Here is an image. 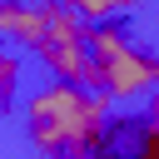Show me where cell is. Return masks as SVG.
I'll use <instances>...</instances> for the list:
<instances>
[{"label":"cell","mask_w":159,"mask_h":159,"mask_svg":"<svg viewBox=\"0 0 159 159\" xmlns=\"http://www.w3.org/2000/svg\"><path fill=\"white\" fill-rule=\"evenodd\" d=\"M109 94L99 89H80V84H45L30 94V139L55 154V159H89L104 139H109Z\"/></svg>","instance_id":"6da1fadb"},{"label":"cell","mask_w":159,"mask_h":159,"mask_svg":"<svg viewBox=\"0 0 159 159\" xmlns=\"http://www.w3.org/2000/svg\"><path fill=\"white\" fill-rule=\"evenodd\" d=\"M89 70H94V89L119 104L154 89V60L134 55V45L124 40V30H114V20L89 25Z\"/></svg>","instance_id":"7a4b0ae2"},{"label":"cell","mask_w":159,"mask_h":159,"mask_svg":"<svg viewBox=\"0 0 159 159\" xmlns=\"http://www.w3.org/2000/svg\"><path fill=\"white\" fill-rule=\"evenodd\" d=\"M45 35V10L25 5V0H0V45L15 50H35Z\"/></svg>","instance_id":"3957f363"},{"label":"cell","mask_w":159,"mask_h":159,"mask_svg":"<svg viewBox=\"0 0 159 159\" xmlns=\"http://www.w3.org/2000/svg\"><path fill=\"white\" fill-rule=\"evenodd\" d=\"M20 50L15 45H0V109L15 104V84H20Z\"/></svg>","instance_id":"277c9868"},{"label":"cell","mask_w":159,"mask_h":159,"mask_svg":"<svg viewBox=\"0 0 159 159\" xmlns=\"http://www.w3.org/2000/svg\"><path fill=\"white\" fill-rule=\"evenodd\" d=\"M109 5H114V15H124V10H134L139 0H109Z\"/></svg>","instance_id":"5b68a950"},{"label":"cell","mask_w":159,"mask_h":159,"mask_svg":"<svg viewBox=\"0 0 159 159\" xmlns=\"http://www.w3.org/2000/svg\"><path fill=\"white\" fill-rule=\"evenodd\" d=\"M149 119H154V124H159V99H154V104H149Z\"/></svg>","instance_id":"8992f818"}]
</instances>
